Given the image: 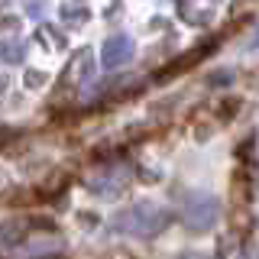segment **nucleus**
Wrapping results in <instances>:
<instances>
[{
	"mask_svg": "<svg viewBox=\"0 0 259 259\" xmlns=\"http://www.w3.org/2000/svg\"><path fill=\"white\" fill-rule=\"evenodd\" d=\"M172 224V210L156 204V201H133L126 210L113 217V230L130 233V237H156Z\"/></svg>",
	"mask_w": 259,
	"mask_h": 259,
	"instance_id": "nucleus-1",
	"label": "nucleus"
},
{
	"mask_svg": "<svg viewBox=\"0 0 259 259\" xmlns=\"http://www.w3.org/2000/svg\"><path fill=\"white\" fill-rule=\"evenodd\" d=\"M221 221V201L207 191H191L182 201V224L188 233H207Z\"/></svg>",
	"mask_w": 259,
	"mask_h": 259,
	"instance_id": "nucleus-2",
	"label": "nucleus"
},
{
	"mask_svg": "<svg viewBox=\"0 0 259 259\" xmlns=\"http://www.w3.org/2000/svg\"><path fill=\"white\" fill-rule=\"evenodd\" d=\"M136 59V39L130 36V32H113L110 39H104L101 46V68H123L126 62Z\"/></svg>",
	"mask_w": 259,
	"mask_h": 259,
	"instance_id": "nucleus-3",
	"label": "nucleus"
},
{
	"mask_svg": "<svg viewBox=\"0 0 259 259\" xmlns=\"http://www.w3.org/2000/svg\"><path fill=\"white\" fill-rule=\"evenodd\" d=\"M26 59V46L16 39H0V65H16Z\"/></svg>",
	"mask_w": 259,
	"mask_h": 259,
	"instance_id": "nucleus-4",
	"label": "nucleus"
},
{
	"mask_svg": "<svg viewBox=\"0 0 259 259\" xmlns=\"http://www.w3.org/2000/svg\"><path fill=\"white\" fill-rule=\"evenodd\" d=\"M88 65H91V52H88V49H81L75 59L68 62V75H75V78H88V75H91V68H88Z\"/></svg>",
	"mask_w": 259,
	"mask_h": 259,
	"instance_id": "nucleus-5",
	"label": "nucleus"
},
{
	"mask_svg": "<svg viewBox=\"0 0 259 259\" xmlns=\"http://www.w3.org/2000/svg\"><path fill=\"white\" fill-rule=\"evenodd\" d=\"M62 13H65V20H68V23H75V26H84V23H88V16H91V13L84 10V7H78V10H71V7H62Z\"/></svg>",
	"mask_w": 259,
	"mask_h": 259,
	"instance_id": "nucleus-6",
	"label": "nucleus"
},
{
	"mask_svg": "<svg viewBox=\"0 0 259 259\" xmlns=\"http://www.w3.org/2000/svg\"><path fill=\"white\" fill-rule=\"evenodd\" d=\"M46 81V71H26V78H23V84L26 88H39Z\"/></svg>",
	"mask_w": 259,
	"mask_h": 259,
	"instance_id": "nucleus-7",
	"label": "nucleus"
},
{
	"mask_svg": "<svg viewBox=\"0 0 259 259\" xmlns=\"http://www.w3.org/2000/svg\"><path fill=\"white\" fill-rule=\"evenodd\" d=\"M26 10L32 16H39V10H42V0H26Z\"/></svg>",
	"mask_w": 259,
	"mask_h": 259,
	"instance_id": "nucleus-8",
	"label": "nucleus"
},
{
	"mask_svg": "<svg viewBox=\"0 0 259 259\" xmlns=\"http://www.w3.org/2000/svg\"><path fill=\"white\" fill-rule=\"evenodd\" d=\"M182 259H207V256H201V253H185Z\"/></svg>",
	"mask_w": 259,
	"mask_h": 259,
	"instance_id": "nucleus-9",
	"label": "nucleus"
},
{
	"mask_svg": "<svg viewBox=\"0 0 259 259\" xmlns=\"http://www.w3.org/2000/svg\"><path fill=\"white\" fill-rule=\"evenodd\" d=\"M253 49H259V26H256V32H253Z\"/></svg>",
	"mask_w": 259,
	"mask_h": 259,
	"instance_id": "nucleus-10",
	"label": "nucleus"
},
{
	"mask_svg": "<svg viewBox=\"0 0 259 259\" xmlns=\"http://www.w3.org/2000/svg\"><path fill=\"white\" fill-rule=\"evenodd\" d=\"M7 4H10V0H0V10H4V7H7Z\"/></svg>",
	"mask_w": 259,
	"mask_h": 259,
	"instance_id": "nucleus-11",
	"label": "nucleus"
},
{
	"mask_svg": "<svg viewBox=\"0 0 259 259\" xmlns=\"http://www.w3.org/2000/svg\"><path fill=\"white\" fill-rule=\"evenodd\" d=\"M243 259H249V256H243Z\"/></svg>",
	"mask_w": 259,
	"mask_h": 259,
	"instance_id": "nucleus-12",
	"label": "nucleus"
}]
</instances>
